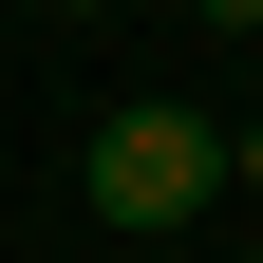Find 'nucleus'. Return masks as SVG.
<instances>
[{"label": "nucleus", "instance_id": "obj_1", "mask_svg": "<svg viewBox=\"0 0 263 263\" xmlns=\"http://www.w3.org/2000/svg\"><path fill=\"white\" fill-rule=\"evenodd\" d=\"M207 188H226V132H207V113H170V94L94 113V151H76V207H94V226H188Z\"/></svg>", "mask_w": 263, "mask_h": 263}, {"label": "nucleus", "instance_id": "obj_2", "mask_svg": "<svg viewBox=\"0 0 263 263\" xmlns=\"http://www.w3.org/2000/svg\"><path fill=\"white\" fill-rule=\"evenodd\" d=\"M188 19H207V38H263V0H188Z\"/></svg>", "mask_w": 263, "mask_h": 263}, {"label": "nucleus", "instance_id": "obj_3", "mask_svg": "<svg viewBox=\"0 0 263 263\" xmlns=\"http://www.w3.org/2000/svg\"><path fill=\"white\" fill-rule=\"evenodd\" d=\"M226 188H263V113H245V132H226Z\"/></svg>", "mask_w": 263, "mask_h": 263}, {"label": "nucleus", "instance_id": "obj_4", "mask_svg": "<svg viewBox=\"0 0 263 263\" xmlns=\"http://www.w3.org/2000/svg\"><path fill=\"white\" fill-rule=\"evenodd\" d=\"M57 19H94V0H57Z\"/></svg>", "mask_w": 263, "mask_h": 263}]
</instances>
